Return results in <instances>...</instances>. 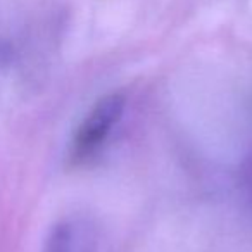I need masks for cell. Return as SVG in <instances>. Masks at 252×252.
Segmentation results:
<instances>
[{
  "label": "cell",
  "mask_w": 252,
  "mask_h": 252,
  "mask_svg": "<svg viewBox=\"0 0 252 252\" xmlns=\"http://www.w3.org/2000/svg\"><path fill=\"white\" fill-rule=\"evenodd\" d=\"M125 111V97L119 94L105 95L90 109L71 142V158L73 161H85L92 158L104 145L112 128L118 125Z\"/></svg>",
  "instance_id": "cell-1"
},
{
  "label": "cell",
  "mask_w": 252,
  "mask_h": 252,
  "mask_svg": "<svg viewBox=\"0 0 252 252\" xmlns=\"http://www.w3.org/2000/svg\"><path fill=\"white\" fill-rule=\"evenodd\" d=\"M45 252H90L88 242L83 231L73 224H61L54 230L50 240L47 242Z\"/></svg>",
  "instance_id": "cell-2"
}]
</instances>
